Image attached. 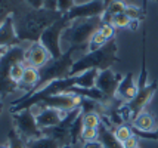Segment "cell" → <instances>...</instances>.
Here are the masks:
<instances>
[{
	"instance_id": "obj_2",
	"label": "cell",
	"mask_w": 158,
	"mask_h": 148,
	"mask_svg": "<svg viewBox=\"0 0 158 148\" xmlns=\"http://www.w3.org/2000/svg\"><path fill=\"white\" fill-rule=\"evenodd\" d=\"M117 50L118 46L115 39H111L102 48L93 50V52H87L78 59H76L71 67L69 76H77V74H81L87 70H108L112 67V64H115L118 61Z\"/></svg>"
},
{
	"instance_id": "obj_7",
	"label": "cell",
	"mask_w": 158,
	"mask_h": 148,
	"mask_svg": "<svg viewBox=\"0 0 158 148\" xmlns=\"http://www.w3.org/2000/svg\"><path fill=\"white\" fill-rule=\"evenodd\" d=\"M12 121H14V129L27 142L43 136V130L37 125L35 114L33 113L31 108L14 113L12 114Z\"/></svg>"
},
{
	"instance_id": "obj_26",
	"label": "cell",
	"mask_w": 158,
	"mask_h": 148,
	"mask_svg": "<svg viewBox=\"0 0 158 148\" xmlns=\"http://www.w3.org/2000/svg\"><path fill=\"white\" fill-rule=\"evenodd\" d=\"M124 14L127 15L131 21H140V19H143V12H142V9H139V7L135 6V5H127Z\"/></svg>"
},
{
	"instance_id": "obj_29",
	"label": "cell",
	"mask_w": 158,
	"mask_h": 148,
	"mask_svg": "<svg viewBox=\"0 0 158 148\" xmlns=\"http://www.w3.org/2000/svg\"><path fill=\"white\" fill-rule=\"evenodd\" d=\"M76 6V0H58V12H61L62 15L68 14L73 7Z\"/></svg>"
},
{
	"instance_id": "obj_25",
	"label": "cell",
	"mask_w": 158,
	"mask_h": 148,
	"mask_svg": "<svg viewBox=\"0 0 158 148\" xmlns=\"http://www.w3.org/2000/svg\"><path fill=\"white\" fill-rule=\"evenodd\" d=\"M108 42L105 37H103L99 31L98 33H95L93 34V37L90 39V42H89V50L87 52H93V50H96V49H99V48H102L105 43Z\"/></svg>"
},
{
	"instance_id": "obj_22",
	"label": "cell",
	"mask_w": 158,
	"mask_h": 148,
	"mask_svg": "<svg viewBox=\"0 0 158 148\" xmlns=\"http://www.w3.org/2000/svg\"><path fill=\"white\" fill-rule=\"evenodd\" d=\"M102 121L99 113H83V126L87 129H98Z\"/></svg>"
},
{
	"instance_id": "obj_36",
	"label": "cell",
	"mask_w": 158,
	"mask_h": 148,
	"mask_svg": "<svg viewBox=\"0 0 158 148\" xmlns=\"http://www.w3.org/2000/svg\"><path fill=\"white\" fill-rule=\"evenodd\" d=\"M2 111H3V101H0V114H2Z\"/></svg>"
},
{
	"instance_id": "obj_24",
	"label": "cell",
	"mask_w": 158,
	"mask_h": 148,
	"mask_svg": "<svg viewBox=\"0 0 158 148\" xmlns=\"http://www.w3.org/2000/svg\"><path fill=\"white\" fill-rule=\"evenodd\" d=\"M130 22H131V19L126 14L114 15L112 19H111V24H112L115 28H127V27L130 25Z\"/></svg>"
},
{
	"instance_id": "obj_21",
	"label": "cell",
	"mask_w": 158,
	"mask_h": 148,
	"mask_svg": "<svg viewBox=\"0 0 158 148\" xmlns=\"http://www.w3.org/2000/svg\"><path fill=\"white\" fill-rule=\"evenodd\" d=\"M7 145L9 148H27V141L12 127L7 133Z\"/></svg>"
},
{
	"instance_id": "obj_4",
	"label": "cell",
	"mask_w": 158,
	"mask_h": 148,
	"mask_svg": "<svg viewBox=\"0 0 158 148\" xmlns=\"http://www.w3.org/2000/svg\"><path fill=\"white\" fill-rule=\"evenodd\" d=\"M80 52L76 48H69V49H65L64 53H62L59 58L56 59H50L44 67H41L39 73H40V78H39V85L35 86L33 91L30 92H35L40 91L41 87H44L46 85H49L50 82H55V80H59V78H65L69 77V71H71V67L76 61V53ZM28 92V93H30Z\"/></svg>"
},
{
	"instance_id": "obj_5",
	"label": "cell",
	"mask_w": 158,
	"mask_h": 148,
	"mask_svg": "<svg viewBox=\"0 0 158 148\" xmlns=\"http://www.w3.org/2000/svg\"><path fill=\"white\" fill-rule=\"evenodd\" d=\"M25 61V49L22 46H14L6 49V52L0 58V101L7 98L19 89V86L12 82L10 68L14 64Z\"/></svg>"
},
{
	"instance_id": "obj_15",
	"label": "cell",
	"mask_w": 158,
	"mask_h": 148,
	"mask_svg": "<svg viewBox=\"0 0 158 148\" xmlns=\"http://www.w3.org/2000/svg\"><path fill=\"white\" fill-rule=\"evenodd\" d=\"M111 121L108 117H102V121L98 127V142L102 148H123V144L115 138L114 132L110 129Z\"/></svg>"
},
{
	"instance_id": "obj_6",
	"label": "cell",
	"mask_w": 158,
	"mask_h": 148,
	"mask_svg": "<svg viewBox=\"0 0 158 148\" xmlns=\"http://www.w3.org/2000/svg\"><path fill=\"white\" fill-rule=\"evenodd\" d=\"M71 21H69L68 18L65 16V15H62L61 18L55 21L50 27H49L40 37V44H43L46 50L49 52V55L52 59H56V58H59L64 53V50H62V44H61V39H62V34H64V31L65 28L68 27Z\"/></svg>"
},
{
	"instance_id": "obj_13",
	"label": "cell",
	"mask_w": 158,
	"mask_h": 148,
	"mask_svg": "<svg viewBox=\"0 0 158 148\" xmlns=\"http://www.w3.org/2000/svg\"><path fill=\"white\" fill-rule=\"evenodd\" d=\"M50 59L52 58L49 55V52L43 44H40V42L31 43L25 49V64L30 65V67H34V68L40 70L41 67H44Z\"/></svg>"
},
{
	"instance_id": "obj_33",
	"label": "cell",
	"mask_w": 158,
	"mask_h": 148,
	"mask_svg": "<svg viewBox=\"0 0 158 148\" xmlns=\"http://www.w3.org/2000/svg\"><path fill=\"white\" fill-rule=\"evenodd\" d=\"M56 6H58V0H46L44 2V9H48V11H58Z\"/></svg>"
},
{
	"instance_id": "obj_32",
	"label": "cell",
	"mask_w": 158,
	"mask_h": 148,
	"mask_svg": "<svg viewBox=\"0 0 158 148\" xmlns=\"http://www.w3.org/2000/svg\"><path fill=\"white\" fill-rule=\"evenodd\" d=\"M44 2L46 0H24V3L30 9H43L44 7Z\"/></svg>"
},
{
	"instance_id": "obj_16",
	"label": "cell",
	"mask_w": 158,
	"mask_h": 148,
	"mask_svg": "<svg viewBox=\"0 0 158 148\" xmlns=\"http://www.w3.org/2000/svg\"><path fill=\"white\" fill-rule=\"evenodd\" d=\"M138 91H139V87H138V83H135V80H133V74L127 73L121 78L120 85H118L117 96L121 102H130L131 99L136 96Z\"/></svg>"
},
{
	"instance_id": "obj_11",
	"label": "cell",
	"mask_w": 158,
	"mask_h": 148,
	"mask_svg": "<svg viewBox=\"0 0 158 148\" xmlns=\"http://www.w3.org/2000/svg\"><path fill=\"white\" fill-rule=\"evenodd\" d=\"M121 76L114 73V71L108 68V70H103L98 73V77H96V87L98 91H101L103 93V96L111 102L115 101V96H117V89L118 85L121 82Z\"/></svg>"
},
{
	"instance_id": "obj_17",
	"label": "cell",
	"mask_w": 158,
	"mask_h": 148,
	"mask_svg": "<svg viewBox=\"0 0 158 148\" xmlns=\"http://www.w3.org/2000/svg\"><path fill=\"white\" fill-rule=\"evenodd\" d=\"M22 5L24 0H0V22L10 15H16Z\"/></svg>"
},
{
	"instance_id": "obj_39",
	"label": "cell",
	"mask_w": 158,
	"mask_h": 148,
	"mask_svg": "<svg viewBox=\"0 0 158 148\" xmlns=\"http://www.w3.org/2000/svg\"><path fill=\"white\" fill-rule=\"evenodd\" d=\"M0 24H2V22H0Z\"/></svg>"
},
{
	"instance_id": "obj_18",
	"label": "cell",
	"mask_w": 158,
	"mask_h": 148,
	"mask_svg": "<svg viewBox=\"0 0 158 148\" xmlns=\"http://www.w3.org/2000/svg\"><path fill=\"white\" fill-rule=\"evenodd\" d=\"M39 78H40L39 68H34V67L27 65V67H25V71H24V76H22V80H21L19 87L24 86V89L33 91L35 86L39 85Z\"/></svg>"
},
{
	"instance_id": "obj_34",
	"label": "cell",
	"mask_w": 158,
	"mask_h": 148,
	"mask_svg": "<svg viewBox=\"0 0 158 148\" xmlns=\"http://www.w3.org/2000/svg\"><path fill=\"white\" fill-rule=\"evenodd\" d=\"M138 27H139V21H131L130 25H129L130 30H138Z\"/></svg>"
},
{
	"instance_id": "obj_3",
	"label": "cell",
	"mask_w": 158,
	"mask_h": 148,
	"mask_svg": "<svg viewBox=\"0 0 158 148\" xmlns=\"http://www.w3.org/2000/svg\"><path fill=\"white\" fill-rule=\"evenodd\" d=\"M101 25H102V16L73 21L64 31L61 44H65L67 49L76 48L80 52L89 50L90 39L93 37L95 33H98Z\"/></svg>"
},
{
	"instance_id": "obj_37",
	"label": "cell",
	"mask_w": 158,
	"mask_h": 148,
	"mask_svg": "<svg viewBox=\"0 0 158 148\" xmlns=\"http://www.w3.org/2000/svg\"><path fill=\"white\" fill-rule=\"evenodd\" d=\"M0 148H9V145H7V144H2V145H0Z\"/></svg>"
},
{
	"instance_id": "obj_20",
	"label": "cell",
	"mask_w": 158,
	"mask_h": 148,
	"mask_svg": "<svg viewBox=\"0 0 158 148\" xmlns=\"http://www.w3.org/2000/svg\"><path fill=\"white\" fill-rule=\"evenodd\" d=\"M27 148H62V145L56 139H53V138L43 135V136L37 138V139L28 141Z\"/></svg>"
},
{
	"instance_id": "obj_28",
	"label": "cell",
	"mask_w": 158,
	"mask_h": 148,
	"mask_svg": "<svg viewBox=\"0 0 158 148\" xmlns=\"http://www.w3.org/2000/svg\"><path fill=\"white\" fill-rule=\"evenodd\" d=\"M81 142L83 144L98 142V129H87V127H84L81 132Z\"/></svg>"
},
{
	"instance_id": "obj_23",
	"label": "cell",
	"mask_w": 158,
	"mask_h": 148,
	"mask_svg": "<svg viewBox=\"0 0 158 148\" xmlns=\"http://www.w3.org/2000/svg\"><path fill=\"white\" fill-rule=\"evenodd\" d=\"M114 135H115V138H117L118 141L123 144L126 139H129L131 135H133V130H131L127 125H120V126H117V129L114 130Z\"/></svg>"
},
{
	"instance_id": "obj_1",
	"label": "cell",
	"mask_w": 158,
	"mask_h": 148,
	"mask_svg": "<svg viewBox=\"0 0 158 148\" xmlns=\"http://www.w3.org/2000/svg\"><path fill=\"white\" fill-rule=\"evenodd\" d=\"M62 16L58 11L48 9H27L22 14L14 15L16 36L22 42L35 43L40 40L41 34Z\"/></svg>"
},
{
	"instance_id": "obj_8",
	"label": "cell",
	"mask_w": 158,
	"mask_h": 148,
	"mask_svg": "<svg viewBox=\"0 0 158 148\" xmlns=\"http://www.w3.org/2000/svg\"><path fill=\"white\" fill-rule=\"evenodd\" d=\"M81 113H83L81 107H78V108H76V110L68 111L67 117L62 120L58 126L44 129V130H43V135H46V136H50V138L56 139L62 147L71 145V127H73V125H74L76 119ZM71 147H73V145H71Z\"/></svg>"
},
{
	"instance_id": "obj_35",
	"label": "cell",
	"mask_w": 158,
	"mask_h": 148,
	"mask_svg": "<svg viewBox=\"0 0 158 148\" xmlns=\"http://www.w3.org/2000/svg\"><path fill=\"white\" fill-rule=\"evenodd\" d=\"M6 52V49H3V48H0V58H2V55Z\"/></svg>"
},
{
	"instance_id": "obj_31",
	"label": "cell",
	"mask_w": 158,
	"mask_h": 148,
	"mask_svg": "<svg viewBox=\"0 0 158 148\" xmlns=\"http://www.w3.org/2000/svg\"><path fill=\"white\" fill-rule=\"evenodd\" d=\"M123 148H139V136L138 135H131L129 139L123 142Z\"/></svg>"
},
{
	"instance_id": "obj_10",
	"label": "cell",
	"mask_w": 158,
	"mask_h": 148,
	"mask_svg": "<svg viewBox=\"0 0 158 148\" xmlns=\"http://www.w3.org/2000/svg\"><path fill=\"white\" fill-rule=\"evenodd\" d=\"M81 96L74 95V93H58V95L41 98L35 105L41 107V108H55L61 111H71L81 105Z\"/></svg>"
},
{
	"instance_id": "obj_12",
	"label": "cell",
	"mask_w": 158,
	"mask_h": 148,
	"mask_svg": "<svg viewBox=\"0 0 158 148\" xmlns=\"http://www.w3.org/2000/svg\"><path fill=\"white\" fill-rule=\"evenodd\" d=\"M31 108L39 110V113L35 114V120L41 130L58 126L68 114V111H61V110H55V108H41L39 105H34Z\"/></svg>"
},
{
	"instance_id": "obj_9",
	"label": "cell",
	"mask_w": 158,
	"mask_h": 148,
	"mask_svg": "<svg viewBox=\"0 0 158 148\" xmlns=\"http://www.w3.org/2000/svg\"><path fill=\"white\" fill-rule=\"evenodd\" d=\"M111 2H112V0H89V2H86V3L76 5L68 14H65V16H67L71 22L77 21V19H86V18L102 16Z\"/></svg>"
},
{
	"instance_id": "obj_27",
	"label": "cell",
	"mask_w": 158,
	"mask_h": 148,
	"mask_svg": "<svg viewBox=\"0 0 158 148\" xmlns=\"http://www.w3.org/2000/svg\"><path fill=\"white\" fill-rule=\"evenodd\" d=\"M101 34L106 39V40H111V39H115V27L110 24V22H102V25L98 30Z\"/></svg>"
},
{
	"instance_id": "obj_38",
	"label": "cell",
	"mask_w": 158,
	"mask_h": 148,
	"mask_svg": "<svg viewBox=\"0 0 158 148\" xmlns=\"http://www.w3.org/2000/svg\"><path fill=\"white\" fill-rule=\"evenodd\" d=\"M154 2H158V0H154Z\"/></svg>"
},
{
	"instance_id": "obj_30",
	"label": "cell",
	"mask_w": 158,
	"mask_h": 148,
	"mask_svg": "<svg viewBox=\"0 0 158 148\" xmlns=\"http://www.w3.org/2000/svg\"><path fill=\"white\" fill-rule=\"evenodd\" d=\"M133 133L140 136V138H145V139L158 142V127L157 129H154V130H151V132H139V130H133Z\"/></svg>"
},
{
	"instance_id": "obj_14",
	"label": "cell",
	"mask_w": 158,
	"mask_h": 148,
	"mask_svg": "<svg viewBox=\"0 0 158 148\" xmlns=\"http://www.w3.org/2000/svg\"><path fill=\"white\" fill-rule=\"evenodd\" d=\"M19 44L21 40L16 36L14 15H10L0 24V48L9 49V48H14V46H19Z\"/></svg>"
},
{
	"instance_id": "obj_19",
	"label": "cell",
	"mask_w": 158,
	"mask_h": 148,
	"mask_svg": "<svg viewBox=\"0 0 158 148\" xmlns=\"http://www.w3.org/2000/svg\"><path fill=\"white\" fill-rule=\"evenodd\" d=\"M133 130L139 132H151L154 130V119L149 113L142 111L136 119L133 120Z\"/></svg>"
}]
</instances>
